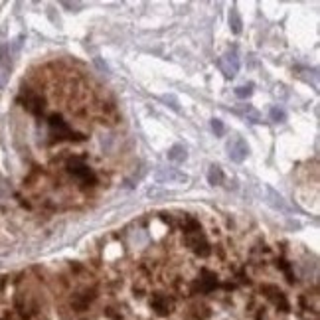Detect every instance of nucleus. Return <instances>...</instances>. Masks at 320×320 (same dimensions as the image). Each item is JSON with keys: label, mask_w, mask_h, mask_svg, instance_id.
Instances as JSON below:
<instances>
[{"label": "nucleus", "mask_w": 320, "mask_h": 320, "mask_svg": "<svg viewBox=\"0 0 320 320\" xmlns=\"http://www.w3.org/2000/svg\"><path fill=\"white\" fill-rule=\"evenodd\" d=\"M184 241H186V245H188L196 255H200V257H208V255L212 253V247H210L208 239L203 237V234H202L200 227H198V229H192V231H186V234H184Z\"/></svg>", "instance_id": "f257e3e1"}, {"label": "nucleus", "mask_w": 320, "mask_h": 320, "mask_svg": "<svg viewBox=\"0 0 320 320\" xmlns=\"http://www.w3.org/2000/svg\"><path fill=\"white\" fill-rule=\"evenodd\" d=\"M154 180L158 184H186L188 174L180 172L178 168H158L154 172Z\"/></svg>", "instance_id": "f03ea898"}, {"label": "nucleus", "mask_w": 320, "mask_h": 320, "mask_svg": "<svg viewBox=\"0 0 320 320\" xmlns=\"http://www.w3.org/2000/svg\"><path fill=\"white\" fill-rule=\"evenodd\" d=\"M218 67H219V71L227 79L236 77L237 71H239V57H237V53L236 51H225L219 60H218Z\"/></svg>", "instance_id": "7ed1b4c3"}, {"label": "nucleus", "mask_w": 320, "mask_h": 320, "mask_svg": "<svg viewBox=\"0 0 320 320\" xmlns=\"http://www.w3.org/2000/svg\"><path fill=\"white\" fill-rule=\"evenodd\" d=\"M227 154H229V158L234 162H243L247 158V154H249V144L241 136L236 135L234 138L227 142Z\"/></svg>", "instance_id": "20e7f679"}, {"label": "nucleus", "mask_w": 320, "mask_h": 320, "mask_svg": "<svg viewBox=\"0 0 320 320\" xmlns=\"http://www.w3.org/2000/svg\"><path fill=\"white\" fill-rule=\"evenodd\" d=\"M263 190H265V194H267V198H265V202L269 203V206L273 208V210H277V212H283V214H290V208H288V203H286V200L275 190V188H271V186H263Z\"/></svg>", "instance_id": "39448f33"}, {"label": "nucleus", "mask_w": 320, "mask_h": 320, "mask_svg": "<svg viewBox=\"0 0 320 320\" xmlns=\"http://www.w3.org/2000/svg\"><path fill=\"white\" fill-rule=\"evenodd\" d=\"M151 306H152L160 316H166V314L172 312L174 301H172L170 297H166V295H154V297L151 299Z\"/></svg>", "instance_id": "423d86ee"}, {"label": "nucleus", "mask_w": 320, "mask_h": 320, "mask_svg": "<svg viewBox=\"0 0 320 320\" xmlns=\"http://www.w3.org/2000/svg\"><path fill=\"white\" fill-rule=\"evenodd\" d=\"M261 290H263V293L267 295V299H271V301H273V303H275L281 310H288V303H286L285 295L281 293V290H279L277 286H273V285H265Z\"/></svg>", "instance_id": "0eeeda50"}, {"label": "nucleus", "mask_w": 320, "mask_h": 320, "mask_svg": "<svg viewBox=\"0 0 320 320\" xmlns=\"http://www.w3.org/2000/svg\"><path fill=\"white\" fill-rule=\"evenodd\" d=\"M69 172H71V176H75L77 180H81V182H89V180H93V174H91V170L87 168L83 162H69Z\"/></svg>", "instance_id": "6e6552de"}, {"label": "nucleus", "mask_w": 320, "mask_h": 320, "mask_svg": "<svg viewBox=\"0 0 320 320\" xmlns=\"http://www.w3.org/2000/svg\"><path fill=\"white\" fill-rule=\"evenodd\" d=\"M188 158V154H186V149L182 147V144H174V147L168 151V160L170 162H184Z\"/></svg>", "instance_id": "1a4fd4ad"}, {"label": "nucleus", "mask_w": 320, "mask_h": 320, "mask_svg": "<svg viewBox=\"0 0 320 320\" xmlns=\"http://www.w3.org/2000/svg\"><path fill=\"white\" fill-rule=\"evenodd\" d=\"M241 26H243L241 16H239L237 8L234 6V8L229 10V28H231V32H234V34H241Z\"/></svg>", "instance_id": "9d476101"}, {"label": "nucleus", "mask_w": 320, "mask_h": 320, "mask_svg": "<svg viewBox=\"0 0 320 320\" xmlns=\"http://www.w3.org/2000/svg\"><path fill=\"white\" fill-rule=\"evenodd\" d=\"M208 182L212 186H218V184L223 182V172H221V168L218 164H212L210 166V170H208Z\"/></svg>", "instance_id": "9b49d317"}, {"label": "nucleus", "mask_w": 320, "mask_h": 320, "mask_svg": "<svg viewBox=\"0 0 320 320\" xmlns=\"http://www.w3.org/2000/svg\"><path fill=\"white\" fill-rule=\"evenodd\" d=\"M8 71H10V64H8V55H0V87H4L6 79H8Z\"/></svg>", "instance_id": "f8f14e48"}, {"label": "nucleus", "mask_w": 320, "mask_h": 320, "mask_svg": "<svg viewBox=\"0 0 320 320\" xmlns=\"http://www.w3.org/2000/svg\"><path fill=\"white\" fill-rule=\"evenodd\" d=\"M251 93H253V85H241V87H237V89H236V95H237L239 99L251 97Z\"/></svg>", "instance_id": "ddd939ff"}, {"label": "nucleus", "mask_w": 320, "mask_h": 320, "mask_svg": "<svg viewBox=\"0 0 320 320\" xmlns=\"http://www.w3.org/2000/svg\"><path fill=\"white\" fill-rule=\"evenodd\" d=\"M285 119H286V113H285L283 109H279V107H273V109H271V121L283 123Z\"/></svg>", "instance_id": "4468645a"}, {"label": "nucleus", "mask_w": 320, "mask_h": 320, "mask_svg": "<svg viewBox=\"0 0 320 320\" xmlns=\"http://www.w3.org/2000/svg\"><path fill=\"white\" fill-rule=\"evenodd\" d=\"M212 129L216 131V135H218V136H221V135H223V123H221L219 119H214V121H212Z\"/></svg>", "instance_id": "2eb2a0df"}]
</instances>
